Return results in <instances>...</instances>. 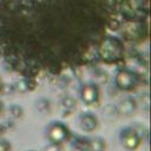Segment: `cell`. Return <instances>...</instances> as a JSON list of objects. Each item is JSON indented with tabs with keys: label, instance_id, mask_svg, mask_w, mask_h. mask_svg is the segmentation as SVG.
Listing matches in <instances>:
<instances>
[{
	"label": "cell",
	"instance_id": "obj_1",
	"mask_svg": "<svg viewBox=\"0 0 151 151\" xmlns=\"http://www.w3.org/2000/svg\"><path fill=\"white\" fill-rule=\"evenodd\" d=\"M98 54L101 60L106 63H113L122 59L123 55V42L117 39L109 37L101 41L98 47Z\"/></svg>",
	"mask_w": 151,
	"mask_h": 151
},
{
	"label": "cell",
	"instance_id": "obj_2",
	"mask_svg": "<svg viewBox=\"0 0 151 151\" xmlns=\"http://www.w3.org/2000/svg\"><path fill=\"white\" fill-rule=\"evenodd\" d=\"M120 8L129 20H143L147 14V0H123Z\"/></svg>",
	"mask_w": 151,
	"mask_h": 151
},
{
	"label": "cell",
	"instance_id": "obj_3",
	"mask_svg": "<svg viewBox=\"0 0 151 151\" xmlns=\"http://www.w3.org/2000/svg\"><path fill=\"white\" fill-rule=\"evenodd\" d=\"M70 136V132H68V129L59 123V122H54L52 124L48 125L47 127V138L54 143V144H60L63 142H65Z\"/></svg>",
	"mask_w": 151,
	"mask_h": 151
},
{
	"label": "cell",
	"instance_id": "obj_4",
	"mask_svg": "<svg viewBox=\"0 0 151 151\" xmlns=\"http://www.w3.org/2000/svg\"><path fill=\"white\" fill-rule=\"evenodd\" d=\"M140 140L142 136L136 127H126L120 132V142L129 150L136 149L140 144Z\"/></svg>",
	"mask_w": 151,
	"mask_h": 151
},
{
	"label": "cell",
	"instance_id": "obj_5",
	"mask_svg": "<svg viewBox=\"0 0 151 151\" xmlns=\"http://www.w3.org/2000/svg\"><path fill=\"white\" fill-rule=\"evenodd\" d=\"M138 77L136 73L129 70H120L116 76V85L122 90H130L136 86Z\"/></svg>",
	"mask_w": 151,
	"mask_h": 151
},
{
	"label": "cell",
	"instance_id": "obj_6",
	"mask_svg": "<svg viewBox=\"0 0 151 151\" xmlns=\"http://www.w3.org/2000/svg\"><path fill=\"white\" fill-rule=\"evenodd\" d=\"M80 96H81V99L85 104L87 105H92L94 103L98 101V98H99V91H98V87L92 84V83H88V84H85L83 87H81V91H80Z\"/></svg>",
	"mask_w": 151,
	"mask_h": 151
},
{
	"label": "cell",
	"instance_id": "obj_7",
	"mask_svg": "<svg viewBox=\"0 0 151 151\" xmlns=\"http://www.w3.org/2000/svg\"><path fill=\"white\" fill-rule=\"evenodd\" d=\"M79 123H80V126L84 131H87V132H91L93 131L97 125H98V122H97V118L96 116L86 112V113H83L79 118Z\"/></svg>",
	"mask_w": 151,
	"mask_h": 151
},
{
	"label": "cell",
	"instance_id": "obj_8",
	"mask_svg": "<svg viewBox=\"0 0 151 151\" xmlns=\"http://www.w3.org/2000/svg\"><path fill=\"white\" fill-rule=\"evenodd\" d=\"M136 110V101L132 98H125L119 105V112L124 114H132Z\"/></svg>",
	"mask_w": 151,
	"mask_h": 151
},
{
	"label": "cell",
	"instance_id": "obj_9",
	"mask_svg": "<svg viewBox=\"0 0 151 151\" xmlns=\"http://www.w3.org/2000/svg\"><path fill=\"white\" fill-rule=\"evenodd\" d=\"M73 146L78 151H90V140L85 138H77L73 143Z\"/></svg>",
	"mask_w": 151,
	"mask_h": 151
},
{
	"label": "cell",
	"instance_id": "obj_10",
	"mask_svg": "<svg viewBox=\"0 0 151 151\" xmlns=\"http://www.w3.org/2000/svg\"><path fill=\"white\" fill-rule=\"evenodd\" d=\"M105 142L101 138H94L90 140V151H104Z\"/></svg>",
	"mask_w": 151,
	"mask_h": 151
},
{
	"label": "cell",
	"instance_id": "obj_11",
	"mask_svg": "<svg viewBox=\"0 0 151 151\" xmlns=\"http://www.w3.org/2000/svg\"><path fill=\"white\" fill-rule=\"evenodd\" d=\"M9 113L13 118H19L22 116V109L19 105H12L9 107Z\"/></svg>",
	"mask_w": 151,
	"mask_h": 151
},
{
	"label": "cell",
	"instance_id": "obj_12",
	"mask_svg": "<svg viewBox=\"0 0 151 151\" xmlns=\"http://www.w3.org/2000/svg\"><path fill=\"white\" fill-rule=\"evenodd\" d=\"M76 105H77V103L74 101V99H72V98H70V97H67V98H65L64 99V106L65 107H70V109H74L76 107Z\"/></svg>",
	"mask_w": 151,
	"mask_h": 151
},
{
	"label": "cell",
	"instance_id": "obj_13",
	"mask_svg": "<svg viewBox=\"0 0 151 151\" xmlns=\"http://www.w3.org/2000/svg\"><path fill=\"white\" fill-rule=\"evenodd\" d=\"M0 151H11V144L7 140L1 139L0 140Z\"/></svg>",
	"mask_w": 151,
	"mask_h": 151
},
{
	"label": "cell",
	"instance_id": "obj_14",
	"mask_svg": "<svg viewBox=\"0 0 151 151\" xmlns=\"http://www.w3.org/2000/svg\"><path fill=\"white\" fill-rule=\"evenodd\" d=\"M2 111H4V105H2V103L0 101V116L2 114Z\"/></svg>",
	"mask_w": 151,
	"mask_h": 151
},
{
	"label": "cell",
	"instance_id": "obj_15",
	"mask_svg": "<svg viewBox=\"0 0 151 151\" xmlns=\"http://www.w3.org/2000/svg\"><path fill=\"white\" fill-rule=\"evenodd\" d=\"M1 88H2V80H1V78H0V91H1Z\"/></svg>",
	"mask_w": 151,
	"mask_h": 151
}]
</instances>
